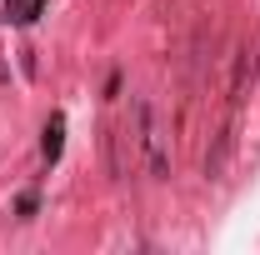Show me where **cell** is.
I'll return each mask as SVG.
<instances>
[{"instance_id": "7a4b0ae2", "label": "cell", "mask_w": 260, "mask_h": 255, "mask_svg": "<svg viewBox=\"0 0 260 255\" xmlns=\"http://www.w3.org/2000/svg\"><path fill=\"white\" fill-rule=\"evenodd\" d=\"M60 145H65V115L55 110V115L45 120V130H40V155H45V165L60 160Z\"/></svg>"}, {"instance_id": "6da1fadb", "label": "cell", "mask_w": 260, "mask_h": 255, "mask_svg": "<svg viewBox=\"0 0 260 255\" xmlns=\"http://www.w3.org/2000/svg\"><path fill=\"white\" fill-rule=\"evenodd\" d=\"M130 120H135V135H140V150H145V165L155 180H170V145H165V125L155 120V105L145 95L130 100Z\"/></svg>"}, {"instance_id": "277c9868", "label": "cell", "mask_w": 260, "mask_h": 255, "mask_svg": "<svg viewBox=\"0 0 260 255\" xmlns=\"http://www.w3.org/2000/svg\"><path fill=\"white\" fill-rule=\"evenodd\" d=\"M100 145H105V170H110V175L120 180V175H125V160H120V130H115V125H105Z\"/></svg>"}, {"instance_id": "5b68a950", "label": "cell", "mask_w": 260, "mask_h": 255, "mask_svg": "<svg viewBox=\"0 0 260 255\" xmlns=\"http://www.w3.org/2000/svg\"><path fill=\"white\" fill-rule=\"evenodd\" d=\"M10 215H15V220H35V215H40V195H35V190H20V195H15V205H10Z\"/></svg>"}, {"instance_id": "3957f363", "label": "cell", "mask_w": 260, "mask_h": 255, "mask_svg": "<svg viewBox=\"0 0 260 255\" xmlns=\"http://www.w3.org/2000/svg\"><path fill=\"white\" fill-rule=\"evenodd\" d=\"M40 10H45V0H5L0 20H5V25H30Z\"/></svg>"}, {"instance_id": "52a82bcc", "label": "cell", "mask_w": 260, "mask_h": 255, "mask_svg": "<svg viewBox=\"0 0 260 255\" xmlns=\"http://www.w3.org/2000/svg\"><path fill=\"white\" fill-rule=\"evenodd\" d=\"M20 70H25V75H35V70H40V65H35V50H20Z\"/></svg>"}, {"instance_id": "8992f818", "label": "cell", "mask_w": 260, "mask_h": 255, "mask_svg": "<svg viewBox=\"0 0 260 255\" xmlns=\"http://www.w3.org/2000/svg\"><path fill=\"white\" fill-rule=\"evenodd\" d=\"M120 95V70H110V80H105V100H115Z\"/></svg>"}]
</instances>
